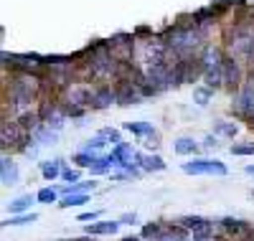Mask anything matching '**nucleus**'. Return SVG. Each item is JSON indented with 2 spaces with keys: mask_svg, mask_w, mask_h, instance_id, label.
Segmentation results:
<instances>
[{
  "mask_svg": "<svg viewBox=\"0 0 254 241\" xmlns=\"http://www.w3.org/2000/svg\"><path fill=\"white\" fill-rule=\"evenodd\" d=\"M203 81L208 89H219V86H224V69L221 66H211L203 71Z\"/></svg>",
  "mask_w": 254,
  "mask_h": 241,
  "instance_id": "obj_15",
  "label": "nucleus"
},
{
  "mask_svg": "<svg viewBox=\"0 0 254 241\" xmlns=\"http://www.w3.org/2000/svg\"><path fill=\"white\" fill-rule=\"evenodd\" d=\"M173 150L178 152V155H193V152L198 150V145H196L193 137H178L176 145H173Z\"/></svg>",
  "mask_w": 254,
  "mask_h": 241,
  "instance_id": "obj_19",
  "label": "nucleus"
},
{
  "mask_svg": "<svg viewBox=\"0 0 254 241\" xmlns=\"http://www.w3.org/2000/svg\"><path fill=\"white\" fill-rule=\"evenodd\" d=\"M110 168H112V160H110V155L97 158V163L92 165V175H104V173H110Z\"/></svg>",
  "mask_w": 254,
  "mask_h": 241,
  "instance_id": "obj_29",
  "label": "nucleus"
},
{
  "mask_svg": "<svg viewBox=\"0 0 254 241\" xmlns=\"http://www.w3.org/2000/svg\"><path fill=\"white\" fill-rule=\"evenodd\" d=\"M137 155V152L132 150V145H127V142H117L115 145V150L110 152V160H112V165H120V168H130V163H132V158Z\"/></svg>",
  "mask_w": 254,
  "mask_h": 241,
  "instance_id": "obj_10",
  "label": "nucleus"
},
{
  "mask_svg": "<svg viewBox=\"0 0 254 241\" xmlns=\"http://www.w3.org/2000/svg\"><path fill=\"white\" fill-rule=\"evenodd\" d=\"M56 190L54 188H41L38 190V195H36V201H41V203H56Z\"/></svg>",
  "mask_w": 254,
  "mask_h": 241,
  "instance_id": "obj_30",
  "label": "nucleus"
},
{
  "mask_svg": "<svg viewBox=\"0 0 254 241\" xmlns=\"http://www.w3.org/2000/svg\"><path fill=\"white\" fill-rule=\"evenodd\" d=\"M122 241H140V239H137V236H125Z\"/></svg>",
  "mask_w": 254,
  "mask_h": 241,
  "instance_id": "obj_41",
  "label": "nucleus"
},
{
  "mask_svg": "<svg viewBox=\"0 0 254 241\" xmlns=\"http://www.w3.org/2000/svg\"><path fill=\"white\" fill-rule=\"evenodd\" d=\"M33 137L41 142V145H49V142H54L56 140V129H51L49 124H41L36 132H33Z\"/></svg>",
  "mask_w": 254,
  "mask_h": 241,
  "instance_id": "obj_23",
  "label": "nucleus"
},
{
  "mask_svg": "<svg viewBox=\"0 0 254 241\" xmlns=\"http://www.w3.org/2000/svg\"><path fill=\"white\" fill-rule=\"evenodd\" d=\"M221 69H224V84L231 86V89H239V86L244 84V71H242V63L234 59V56H224V63H221Z\"/></svg>",
  "mask_w": 254,
  "mask_h": 241,
  "instance_id": "obj_6",
  "label": "nucleus"
},
{
  "mask_svg": "<svg viewBox=\"0 0 254 241\" xmlns=\"http://www.w3.org/2000/svg\"><path fill=\"white\" fill-rule=\"evenodd\" d=\"M81 203H87V193H71V195H64L61 198V208H71V206H81Z\"/></svg>",
  "mask_w": 254,
  "mask_h": 241,
  "instance_id": "obj_24",
  "label": "nucleus"
},
{
  "mask_svg": "<svg viewBox=\"0 0 254 241\" xmlns=\"http://www.w3.org/2000/svg\"><path fill=\"white\" fill-rule=\"evenodd\" d=\"M155 241H190V236H188V229H183L181 224H176V226L163 229V234Z\"/></svg>",
  "mask_w": 254,
  "mask_h": 241,
  "instance_id": "obj_13",
  "label": "nucleus"
},
{
  "mask_svg": "<svg viewBox=\"0 0 254 241\" xmlns=\"http://www.w3.org/2000/svg\"><path fill=\"white\" fill-rule=\"evenodd\" d=\"M214 132H216V135H224V137H237L239 129H237L234 122H216V124H214Z\"/></svg>",
  "mask_w": 254,
  "mask_h": 241,
  "instance_id": "obj_25",
  "label": "nucleus"
},
{
  "mask_svg": "<svg viewBox=\"0 0 254 241\" xmlns=\"http://www.w3.org/2000/svg\"><path fill=\"white\" fill-rule=\"evenodd\" d=\"M38 221V216L36 213H18V216H10L3 221V226H23V224H33Z\"/></svg>",
  "mask_w": 254,
  "mask_h": 241,
  "instance_id": "obj_22",
  "label": "nucleus"
},
{
  "mask_svg": "<svg viewBox=\"0 0 254 241\" xmlns=\"http://www.w3.org/2000/svg\"><path fill=\"white\" fill-rule=\"evenodd\" d=\"M92 92H94V86H92V84L74 79V81L66 86V89H61V97H64V104L89 107V104H92Z\"/></svg>",
  "mask_w": 254,
  "mask_h": 241,
  "instance_id": "obj_3",
  "label": "nucleus"
},
{
  "mask_svg": "<svg viewBox=\"0 0 254 241\" xmlns=\"http://www.w3.org/2000/svg\"><path fill=\"white\" fill-rule=\"evenodd\" d=\"M74 163L79 165V168H92L94 163H97V155H94V152H79V155H74Z\"/></svg>",
  "mask_w": 254,
  "mask_h": 241,
  "instance_id": "obj_27",
  "label": "nucleus"
},
{
  "mask_svg": "<svg viewBox=\"0 0 254 241\" xmlns=\"http://www.w3.org/2000/svg\"><path fill=\"white\" fill-rule=\"evenodd\" d=\"M94 218H99V211H92V213H81L79 221H94Z\"/></svg>",
  "mask_w": 254,
  "mask_h": 241,
  "instance_id": "obj_38",
  "label": "nucleus"
},
{
  "mask_svg": "<svg viewBox=\"0 0 254 241\" xmlns=\"http://www.w3.org/2000/svg\"><path fill=\"white\" fill-rule=\"evenodd\" d=\"M183 173H188V175H226V165L221 160H190V163H183Z\"/></svg>",
  "mask_w": 254,
  "mask_h": 241,
  "instance_id": "obj_5",
  "label": "nucleus"
},
{
  "mask_svg": "<svg viewBox=\"0 0 254 241\" xmlns=\"http://www.w3.org/2000/svg\"><path fill=\"white\" fill-rule=\"evenodd\" d=\"M135 160L142 165V170H155V173L165 170V163H163V158H158V155H135Z\"/></svg>",
  "mask_w": 254,
  "mask_h": 241,
  "instance_id": "obj_16",
  "label": "nucleus"
},
{
  "mask_svg": "<svg viewBox=\"0 0 254 241\" xmlns=\"http://www.w3.org/2000/svg\"><path fill=\"white\" fill-rule=\"evenodd\" d=\"M71 241H79V239H71Z\"/></svg>",
  "mask_w": 254,
  "mask_h": 241,
  "instance_id": "obj_43",
  "label": "nucleus"
},
{
  "mask_svg": "<svg viewBox=\"0 0 254 241\" xmlns=\"http://www.w3.org/2000/svg\"><path fill=\"white\" fill-rule=\"evenodd\" d=\"M252 71H254V69H252Z\"/></svg>",
  "mask_w": 254,
  "mask_h": 241,
  "instance_id": "obj_44",
  "label": "nucleus"
},
{
  "mask_svg": "<svg viewBox=\"0 0 254 241\" xmlns=\"http://www.w3.org/2000/svg\"><path fill=\"white\" fill-rule=\"evenodd\" d=\"M110 49L115 54V59L120 61H132V54H135V36H115L110 38Z\"/></svg>",
  "mask_w": 254,
  "mask_h": 241,
  "instance_id": "obj_7",
  "label": "nucleus"
},
{
  "mask_svg": "<svg viewBox=\"0 0 254 241\" xmlns=\"http://www.w3.org/2000/svg\"><path fill=\"white\" fill-rule=\"evenodd\" d=\"M61 107H64V112H66V117H81L84 109H87V107H76V104H61Z\"/></svg>",
  "mask_w": 254,
  "mask_h": 241,
  "instance_id": "obj_35",
  "label": "nucleus"
},
{
  "mask_svg": "<svg viewBox=\"0 0 254 241\" xmlns=\"http://www.w3.org/2000/svg\"><path fill=\"white\" fill-rule=\"evenodd\" d=\"M3 63L5 66H13L15 71H38L46 66V59H41L36 54H20V56L3 54Z\"/></svg>",
  "mask_w": 254,
  "mask_h": 241,
  "instance_id": "obj_4",
  "label": "nucleus"
},
{
  "mask_svg": "<svg viewBox=\"0 0 254 241\" xmlns=\"http://www.w3.org/2000/svg\"><path fill=\"white\" fill-rule=\"evenodd\" d=\"M112 102H117V92H115V84H94V92H92V109H104L110 107Z\"/></svg>",
  "mask_w": 254,
  "mask_h": 241,
  "instance_id": "obj_8",
  "label": "nucleus"
},
{
  "mask_svg": "<svg viewBox=\"0 0 254 241\" xmlns=\"http://www.w3.org/2000/svg\"><path fill=\"white\" fill-rule=\"evenodd\" d=\"M64 120H66V112H64V107H61V104H56V107H54V112L44 120V124H49L51 129H56V132H59V129L64 127Z\"/></svg>",
  "mask_w": 254,
  "mask_h": 241,
  "instance_id": "obj_18",
  "label": "nucleus"
},
{
  "mask_svg": "<svg viewBox=\"0 0 254 241\" xmlns=\"http://www.w3.org/2000/svg\"><path fill=\"white\" fill-rule=\"evenodd\" d=\"M211 92H214V89H208V86H201V89H196L193 92V102L196 104H208V99H211Z\"/></svg>",
  "mask_w": 254,
  "mask_h": 241,
  "instance_id": "obj_32",
  "label": "nucleus"
},
{
  "mask_svg": "<svg viewBox=\"0 0 254 241\" xmlns=\"http://www.w3.org/2000/svg\"><path fill=\"white\" fill-rule=\"evenodd\" d=\"M135 218H137L135 213H125V216L120 218V224H135Z\"/></svg>",
  "mask_w": 254,
  "mask_h": 241,
  "instance_id": "obj_39",
  "label": "nucleus"
},
{
  "mask_svg": "<svg viewBox=\"0 0 254 241\" xmlns=\"http://www.w3.org/2000/svg\"><path fill=\"white\" fill-rule=\"evenodd\" d=\"M89 188H94V183H71V185L64 188V193H66V195H71V193H87Z\"/></svg>",
  "mask_w": 254,
  "mask_h": 241,
  "instance_id": "obj_33",
  "label": "nucleus"
},
{
  "mask_svg": "<svg viewBox=\"0 0 254 241\" xmlns=\"http://www.w3.org/2000/svg\"><path fill=\"white\" fill-rule=\"evenodd\" d=\"M102 135L107 137L110 142H115V145H117V142H122V140H120V132H117V129H112V127H104V129H102Z\"/></svg>",
  "mask_w": 254,
  "mask_h": 241,
  "instance_id": "obj_37",
  "label": "nucleus"
},
{
  "mask_svg": "<svg viewBox=\"0 0 254 241\" xmlns=\"http://www.w3.org/2000/svg\"><path fill=\"white\" fill-rule=\"evenodd\" d=\"M41 175H44L46 181H54L61 175V160H46L41 163Z\"/></svg>",
  "mask_w": 254,
  "mask_h": 241,
  "instance_id": "obj_21",
  "label": "nucleus"
},
{
  "mask_svg": "<svg viewBox=\"0 0 254 241\" xmlns=\"http://www.w3.org/2000/svg\"><path fill=\"white\" fill-rule=\"evenodd\" d=\"M61 178L66 181V183H79V170L66 168V170H61Z\"/></svg>",
  "mask_w": 254,
  "mask_h": 241,
  "instance_id": "obj_36",
  "label": "nucleus"
},
{
  "mask_svg": "<svg viewBox=\"0 0 254 241\" xmlns=\"http://www.w3.org/2000/svg\"><path fill=\"white\" fill-rule=\"evenodd\" d=\"M231 109H234L239 117H244L249 122V127H254V71L244 79V84L237 89V97H234Z\"/></svg>",
  "mask_w": 254,
  "mask_h": 241,
  "instance_id": "obj_1",
  "label": "nucleus"
},
{
  "mask_svg": "<svg viewBox=\"0 0 254 241\" xmlns=\"http://www.w3.org/2000/svg\"><path fill=\"white\" fill-rule=\"evenodd\" d=\"M201 61H203V66H206V69H211V66H221V63H224V54H221L219 46H203Z\"/></svg>",
  "mask_w": 254,
  "mask_h": 241,
  "instance_id": "obj_14",
  "label": "nucleus"
},
{
  "mask_svg": "<svg viewBox=\"0 0 254 241\" xmlns=\"http://www.w3.org/2000/svg\"><path fill=\"white\" fill-rule=\"evenodd\" d=\"M31 203H33V198H31V195H20V198L18 201H13L10 203V213H26L28 208H31Z\"/></svg>",
  "mask_w": 254,
  "mask_h": 241,
  "instance_id": "obj_26",
  "label": "nucleus"
},
{
  "mask_svg": "<svg viewBox=\"0 0 254 241\" xmlns=\"http://www.w3.org/2000/svg\"><path fill=\"white\" fill-rule=\"evenodd\" d=\"M160 234H163V226H160V224H147V226L142 229V236H145V239H158Z\"/></svg>",
  "mask_w": 254,
  "mask_h": 241,
  "instance_id": "obj_34",
  "label": "nucleus"
},
{
  "mask_svg": "<svg viewBox=\"0 0 254 241\" xmlns=\"http://www.w3.org/2000/svg\"><path fill=\"white\" fill-rule=\"evenodd\" d=\"M219 142H216V137L214 135H206V140H203V147H216Z\"/></svg>",
  "mask_w": 254,
  "mask_h": 241,
  "instance_id": "obj_40",
  "label": "nucleus"
},
{
  "mask_svg": "<svg viewBox=\"0 0 254 241\" xmlns=\"http://www.w3.org/2000/svg\"><path fill=\"white\" fill-rule=\"evenodd\" d=\"M231 155H254V142H239V145H231Z\"/></svg>",
  "mask_w": 254,
  "mask_h": 241,
  "instance_id": "obj_31",
  "label": "nucleus"
},
{
  "mask_svg": "<svg viewBox=\"0 0 254 241\" xmlns=\"http://www.w3.org/2000/svg\"><path fill=\"white\" fill-rule=\"evenodd\" d=\"M117 229H120V221H97L84 229V234L87 236H112V234H117Z\"/></svg>",
  "mask_w": 254,
  "mask_h": 241,
  "instance_id": "obj_11",
  "label": "nucleus"
},
{
  "mask_svg": "<svg viewBox=\"0 0 254 241\" xmlns=\"http://www.w3.org/2000/svg\"><path fill=\"white\" fill-rule=\"evenodd\" d=\"M0 181H3V185H15L18 181V168L8 155H3V163H0Z\"/></svg>",
  "mask_w": 254,
  "mask_h": 241,
  "instance_id": "obj_12",
  "label": "nucleus"
},
{
  "mask_svg": "<svg viewBox=\"0 0 254 241\" xmlns=\"http://www.w3.org/2000/svg\"><path fill=\"white\" fill-rule=\"evenodd\" d=\"M247 173H249V175H254V165H247Z\"/></svg>",
  "mask_w": 254,
  "mask_h": 241,
  "instance_id": "obj_42",
  "label": "nucleus"
},
{
  "mask_svg": "<svg viewBox=\"0 0 254 241\" xmlns=\"http://www.w3.org/2000/svg\"><path fill=\"white\" fill-rule=\"evenodd\" d=\"M31 132H26L23 127H20L15 120H3V124H0V147L3 150H23V145L28 142Z\"/></svg>",
  "mask_w": 254,
  "mask_h": 241,
  "instance_id": "obj_2",
  "label": "nucleus"
},
{
  "mask_svg": "<svg viewBox=\"0 0 254 241\" xmlns=\"http://www.w3.org/2000/svg\"><path fill=\"white\" fill-rule=\"evenodd\" d=\"M104 145H107V137H104V135L99 132L97 137H92V140H89L87 145H84V152H94V155H97V152H99V150H102Z\"/></svg>",
  "mask_w": 254,
  "mask_h": 241,
  "instance_id": "obj_28",
  "label": "nucleus"
},
{
  "mask_svg": "<svg viewBox=\"0 0 254 241\" xmlns=\"http://www.w3.org/2000/svg\"><path fill=\"white\" fill-rule=\"evenodd\" d=\"M115 92H117V102L120 104H137L142 99L137 84H132V81H117L115 84Z\"/></svg>",
  "mask_w": 254,
  "mask_h": 241,
  "instance_id": "obj_9",
  "label": "nucleus"
},
{
  "mask_svg": "<svg viewBox=\"0 0 254 241\" xmlns=\"http://www.w3.org/2000/svg\"><path fill=\"white\" fill-rule=\"evenodd\" d=\"M125 129L127 132H135V135H145V137L155 135V129H153L150 122H125Z\"/></svg>",
  "mask_w": 254,
  "mask_h": 241,
  "instance_id": "obj_20",
  "label": "nucleus"
},
{
  "mask_svg": "<svg viewBox=\"0 0 254 241\" xmlns=\"http://www.w3.org/2000/svg\"><path fill=\"white\" fill-rule=\"evenodd\" d=\"M178 224H181L183 229H188L190 234H193V231H201V229H206V226H211V221H206V218H201V216H183Z\"/></svg>",
  "mask_w": 254,
  "mask_h": 241,
  "instance_id": "obj_17",
  "label": "nucleus"
}]
</instances>
